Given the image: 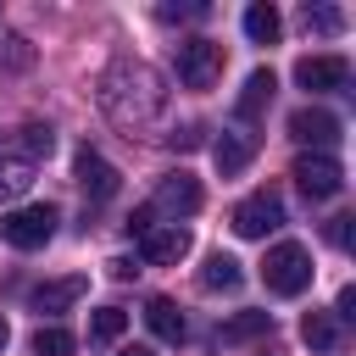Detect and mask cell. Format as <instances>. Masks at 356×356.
<instances>
[{
    "label": "cell",
    "instance_id": "obj_1",
    "mask_svg": "<svg viewBox=\"0 0 356 356\" xmlns=\"http://www.w3.org/2000/svg\"><path fill=\"white\" fill-rule=\"evenodd\" d=\"M161 100H167V89L145 61H111L100 78V111L117 128H145L161 111Z\"/></svg>",
    "mask_w": 356,
    "mask_h": 356
},
{
    "label": "cell",
    "instance_id": "obj_2",
    "mask_svg": "<svg viewBox=\"0 0 356 356\" xmlns=\"http://www.w3.org/2000/svg\"><path fill=\"white\" fill-rule=\"evenodd\" d=\"M56 222H61V211L50 200H33V206H17V211L0 217V239L11 250H39V245L56 239Z\"/></svg>",
    "mask_w": 356,
    "mask_h": 356
},
{
    "label": "cell",
    "instance_id": "obj_3",
    "mask_svg": "<svg viewBox=\"0 0 356 356\" xmlns=\"http://www.w3.org/2000/svg\"><path fill=\"white\" fill-rule=\"evenodd\" d=\"M261 278H267L273 295H306L312 289V256H306V245L278 239L267 250V261H261Z\"/></svg>",
    "mask_w": 356,
    "mask_h": 356
},
{
    "label": "cell",
    "instance_id": "obj_4",
    "mask_svg": "<svg viewBox=\"0 0 356 356\" xmlns=\"http://www.w3.org/2000/svg\"><path fill=\"white\" fill-rule=\"evenodd\" d=\"M234 234L239 239H267V234H278L284 228V200L273 195V189H256V195H245L239 206H234Z\"/></svg>",
    "mask_w": 356,
    "mask_h": 356
},
{
    "label": "cell",
    "instance_id": "obj_5",
    "mask_svg": "<svg viewBox=\"0 0 356 356\" xmlns=\"http://www.w3.org/2000/svg\"><path fill=\"white\" fill-rule=\"evenodd\" d=\"M222 78V44L217 39H184L178 44V83L184 89H211Z\"/></svg>",
    "mask_w": 356,
    "mask_h": 356
},
{
    "label": "cell",
    "instance_id": "obj_6",
    "mask_svg": "<svg viewBox=\"0 0 356 356\" xmlns=\"http://www.w3.org/2000/svg\"><path fill=\"white\" fill-rule=\"evenodd\" d=\"M295 184H300V195H306V200H334V195L345 189V167H339L334 156L312 150V156H300V161H295Z\"/></svg>",
    "mask_w": 356,
    "mask_h": 356
},
{
    "label": "cell",
    "instance_id": "obj_7",
    "mask_svg": "<svg viewBox=\"0 0 356 356\" xmlns=\"http://www.w3.org/2000/svg\"><path fill=\"white\" fill-rule=\"evenodd\" d=\"M295 83H300L306 95L345 89V83H350V61H345V56H300V61H295Z\"/></svg>",
    "mask_w": 356,
    "mask_h": 356
},
{
    "label": "cell",
    "instance_id": "obj_8",
    "mask_svg": "<svg viewBox=\"0 0 356 356\" xmlns=\"http://www.w3.org/2000/svg\"><path fill=\"white\" fill-rule=\"evenodd\" d=\"M200 200H206V189H200V178H195V172H167V178L156 184V200H150V211L189 217V211H200Z\"/></svg>",
    "mask_w": 356,
    "mask_h": 356
},
{
    "label": "cell",
    "instance_id": "obj_9",
    "mask_svg": "<svg viewBox=\"0 0 356 356\" xmlns=\"http://www.w3.org/2000/svg\"><path fill=\"white\" fill-rule=\"evenodd\" d=\"M72 172H78V184H83V195H89V200H111V195L122 189V172H117V167H111L100 150H89V145L78 150Z\"/></svg>",
    "mask_w": 356,
    "mask_h": 356
},
{
    "label": "cell",
    "instance_id": "obj_10",
    "mask_svg": "<svg viewBox=\"0 0 356 356\" xmlns=\"http://www.w3.org/2000/svg\"><path fill=\"white\" fill-rule=\"evenodd\" d=\"M289 134H295L300 145H317V150L328 156V145H339V117L323 111V106H300V111L289 117Z\"/></svg>",
    "mask_w": 356,
    "mask_h": 356
},
{
    "label": "cell",
    "instance_id": "obj_11",
    "mask_svg": "<svg viewBox=\"0 0 356 356\" xmlns=\"http://www.w3.org/2000/svg\"><path fill=\"white\" fill-rule=\"evenodd\" d=\"M139 256L156 261V267L184 261V256H189V228H178V222H167V228H145V234H139Z\"/></svg>",
    "mask_w": 356,
    "mask_h": 356
},
{
    "label": "cell",
    "instance_id": "obj_12",
    "mask_svg": "<svg viewBox=\"0 0 356 356\" xmlns=\"http://www.w3.org/2000/svg\"><path fill=\"white\" fill-rule=\"evenodd\" d=\"M250 156H256V134H245V128H222V139L211 145V161L222 178H239L250 167Z\"/></svg>",
    "mask_w": 356,
    "mask_h": 356
},
{
    "label": "cell",
    "instance_id": "obj_13",
    "mask_svg": "<svg viewBox=\"0 0 356 356\" xmlns=\"http://www.w3.org/2000/svg\"><path fill=\"white\" fill-rule=\"evenodd\" d=\"M83 289H89V278L83 273H67V278H50V284H39L28 300H33V312H67V306H78L83 300Z\"/></svg>",
    "mask_w": 356,
    "mask_h": 356
},
{
    "label": "cell",
    "instance_id": "obj_14",
    "mask_svg": "<svg viewBox=\"0 0 356 356\" xmlns=\"http://www.w3.org/2000/svg\"><path fill=\"white\" fill-rule=\"evenodd\" d=\"M6 150H11V156H22L28 167H39V161L56 150V128H50V122H22V128H17V139H6Z\"/></svg>",
    "mask_w": 356,
    "mask_h": 356
},
{
    "label": "cell",
    "instance_id": "obj_15",
    "mask_svg": "<svg viewBox=\"0 0 356 356\" xmlns=\"http://www.w3.org/2000/svg\"><path fill=\"white\" fill-rule=\"evenodd\" d=\"M145 323H150V334H156L161 345H184V334H189V328H184V312H178L167 295H156V300L145 306Z\"/></svg>",
    "mask_w": 356,
    "mask_h": 356
},
{
    "label": "cell",
    "instance_id": "obj_16",
    "mask_svg": "<svg viewBox=\"0 0 356 356\" xmlns=\"http://www.w3.org/2000/svg\"><path fill=\"white\" fill-rule=\"evenodd\" d=\"M273 89H278V78H273L267 67H256V72L245 78V95H239V106H234V111H239V122H250V117H261V106L273 100Z\"/></svg>",
    "mask_w": 356,
    "mask_h": 356
},
{
    "label": "cell",
    "instance_id": "obj_17",
    "mask_svg": "<svg viewBox=\"0 0 356 356\" xmlns=\"http://www.w3.org/2000/svg\"><path fill=\"white\" fill-rule=\"evenodd\" d=\"M200 284H206V289H239V284H245V267H239L234 256H222V250H217V256H206Z\"/></svg>",
    "mask_w": 356,
    "mask_h": 356
},
{
    "label": "cell",
    "instance_id": "obj_18",
    "mask_svg": "<svg viewBox=\"0 0 356 356\" xmlns=\"http://www.w3.org/2000/svg\"><path fill=\"white\" fill-rule=\"evenodd\" d=\"M300 339H306L312 350H334V345H339V323H334V312H306V317H300Z\"/></svg>",
    "mask_w": 356,
    "mask_h": 356
},
{
    "label": "cell",
    "instance_id": "obj_19",
    "mask_svg": "<svg viewBox=\"0 0 356 356\" xmlns=\"http://www.w3.org/2000/svg\"><path fill=\"white\" fill-rule=\"evenodd\" d=\"M245 33H250L256 44H278V33H284V22H278V11H273L267 0H256V6L245 11Z\"/></svg>",
    "mask_w": 356,
    "mask_h": 356
},
{
    "label": "cell",
    "instance_id": "obj_20",
    "mask_svg": "<svg viewBox=\"0 0 356 356\" xmlns=\"http://www.w3.org/2000/svg\"><path fill=\"white\" fill-rule=\"evenodd\" d=\"M122 328H128V312H122V306H100V312L89 317V345H117Z\"/></svg>",
    "mask_w": 356,
    "mask_h": 356
},
{
    "label": "cell",
    "instance_id": "obj_21",
    "mask_svg": "<svg viewBox=\"0 0 356 356\" xmlns=\"http://www.w3.org/2000/svg\"><path fill=\"white\" fill-rule=\"evenodd\" d=\"M33 184V167L22 161V156H11L6 145H0V200H11V195H22Z\"/></svg>",
    "mask_w": 356,
    "mask_h": 356
},
{
    "label": "cell",
    "instance_id": "obj_22",
    "mask_svg": "<svg viewBox=\"0 0 356 356\" xmlns=\"http://www.w3.org/2000/svg\"><path fill=\"white\" fill-rule=\"evenodd\" d=\"M267 328H273V312H239L234 323H222V345H245V339H256Z\"/></svg>",
    "mask_w": 356,
    "mask_h": 356
},
{
    "label": "cell",
    "instance_id": "obj_23",
    "mask_svg": "<svg viewBox=\"0 0 356 356\" xmlns=\"http://www.w3.org/2000/svg\"><path fill=\"white\" fill-rule=\"evenodd\" d=\"M72 345H78V339H72L67 328H56V323H39V328H33V356H72Z\"/></svg>",
    "mask_w": 356,
    "mask_h": 356
},
{
    "label": "cell",
    "instance_id": "obj_24",
    "mask_svg": "<svg viewBox=\"0 0 356 356\" xmlns=\"http://www.w3.org/2000/svg\"><path fill=\"white\" fill-rule=\"evenodd\" d=\"M300 17H306V28H317V33H339V22H345L334 6H306Z\"/></svg>",
    "mask_w": 356,
    "mask_h": 356
},
{
    "label": "cell",
    "instance_id": "obj_25",
    "mask_svg": "<svg viewBox=\"0 0 356 356\" xmlns=\"http://www.w3.org/2000/svg\"><path fill=\"white\" fill-rule=\"evenodd\" d=\"M28 61H33V44H28V39H22V33H17V39H6V44H0V67H28Z\"/></svg>",
    "mask_w": 356,
    "mask_h": 356
},
{
    "label": "cell",
    "instance_id": "obj_26",
    "mask_svg": "<svg viewBox=\"0 0 356 356\" xmlns=\"http://www.w3.org/2000/svg\"><path fill=\"white\" fill-rule=\"evenodd\" d=\"M350 222H356V217H334V222H328V239H334L339 250H350Z\"/></svg>",
    "mask_w": 356,
    "mask_h": 356
},
{
    "label": "cell",
    "instance_id": "obj_27",
    "mask_svg": "<svg viewBox=\"0 0 356 356\" xmlns=\"http://www.w3.org/2000/svg\"><path fill=\"white\" fill-rule=\"evenodd\" d=\"M206 6H161V22H178V17H200Z\"/></svg>",
    "mask_w": 356,
    "mask_h": 356
},
{
    "label": "cell",
    "instance_id": "obj_28",
    "mask_svg": "<svg viewBox=\"0 0 356 356\" xmlns=\"http://www.w3.org/2000/svg\"><path fill=\"white\" fill-rule=\"evenodd\" d=\"M334 317H356V289H350V284L339 289V306H334Z\"/></svg>",
    "mask_w": 356,
    "mask_h": 356
},
{
    "label": "cell",
    "instance_id": "obj_29",
    "mask_svg": "<svg viewBox=\"0 0 356 356\" xmlns=\"http://www.w3.org/2000/svg\"><path fill=\"white\" fill-rule=\"evenodd\" d=\"M200 134H206V128H195V122H189L184 134H172V145H184V150H189V145H200Z\"/></svg>",
    "mask_w": 356,
    "mask_h": 356
},
{
    "label": "cell",
    "instance_id": "obj_30",
    "mask_svg": "<svg viewBox=\"0 0 356 356\" xmlns=\"http://www.w3.org/2000/svg\"><path fill=\"white\" fill-rule=\"evenodd\" d=\"M106 267H111V278H134V273H139L128 256H117V261H106Z\"/></svg>",
    "mask_w": 356,
    "mask_h": 356
},
{
    "label": "cell",
    "instance_id": "obj_31",
    "mask_svg": "<svg viewBox=\"0 0 356 356\" xmlns=\"http://www.w3.org/2000/svg\"><path fill=\"white\" fill-rule=\"evenodd\" d=\"M6 339H11V328H6V317H0V350H6Z\"/></svg>",
    "mask_w": 356,
    "mask_h": 356
},
{
    "label": "cell",
    "instance_id": "obj_32",
    "mask_svg": "<svg viewBox=\"0 0 356 356\" xmlns=\"http://www.w3.org/2000/svg\"><path fill=\"white\" fill-rule=\"evenodd\" d=\"M122 356H150V350H145V345H134V350H122Z\"/></svg>",
    "mask_w": 356,
    "mask_h": 356
}]
</instances>
